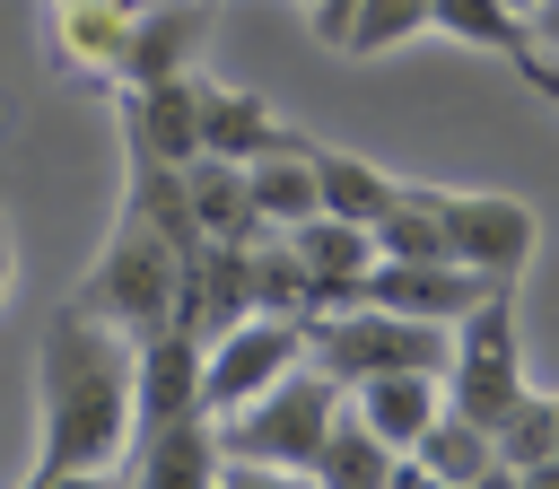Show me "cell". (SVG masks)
Masks as SVG:
<instances>
[{"instance_id":"cell-1","label":"cell","mask_w":559,"mask_h":489,"mask_svg":"<svg viewBox=\"0 0 559 489\" xmlns=\"http://www.w3.org/2000/svg\"><path fill=\"white\" fill-rule=\"evenodd\" d=\"M131 454V341L61 306L35 341V480L114 472Z\"/></svg>"},{"instance_id":"cell-2","label":"cell","mask_w":559,"mask_h":489,"mask_svg":"<svg viewBox=\"0 0 559 489\" xmlns=\"http://www.w3.org/2000/svg\"><path fill=\"white\" fill-rule=\"evenodd\" d=\"M175 288H183V253H175V236L140 210V201H122V218H114V236H105V253H96V271L79 279V314H96V323H114L122 341H140V332H157V323H175Z\"/></svg>"},{"instance_id":"cell-3","label":"cell","mask_w":559,"mask_h":489,"mask_svg":"<svg viewBox=\"0 0 559 489\" xmlns=\"http://www.w3.org/2000/svg\"><path fill=\"white\" fill-rule=\"evenodd\" d=\"M332 410H341V384L306 358V367H288L271 393H253V402L218 410V419H210V437H218V454H227V463H280V472H306V463H314V445H323V428H332Z\"/></svg>"},{"instance_id":"cell-4","label":"cell","mask_w":559,"mask_h":489,"mask_svg":"<svg viewBox=\"0 0 559 489\" xmlns=\"http://www.w3.org/2000/svg\"><path fill=\"white\" fill-rule=\"evenodd\" d=\"M445 410H463L472 428H498L507 402L524 393V341H515V288H489L480 306H463L445 323Z\"/></svg>"},{"instance_id":"cell-5","label":"cell","mask_w":559,"mask_h":489,"mask_svg":"<svg viewBox=\"0 0 559 489\" xmlns=\"http://www.w3.org/2000/svg\"><path fill=\"white\" fill-rule=\"evenodd\" d=\"M288 367H306V323L297 314H236L218 341H201V410H236L253 393H271Z\"/></svg>"},{"instance_id":"cell-6","label":"cell","mask_w":559,"mask_h":489,"mask_svg":"<svg viewBox=\"0 0 559 489\" xmlns=\"http://www.w3.org/2000/svg\"><path fill=\"white\" fill-rule=\"evenodd\" d=\"M437 227H445V262H463L489 288H515L542 244V218L515 192H437Z\"/></svg>"},{"instance_id":"cell-7","label":"cell","mask_w":559,"mask_h":489,"mask_svg":"<svg viewBox=\"0 0 559 489\" xmlns=\"http://www.w3.org/2000/svg\"><path fill=\"white\" fill-rule=\"evenodd\" d=\"M201 410V341L183 323H157L131 341V437Z\"/></svg>"},{"instance_id":"cell-8","label":"cell","mask_w":559,"mask_h":489,"mask_svg":"<svg viewBox=\"0 0 559 489\" xmlns=\"http://www.w3.org/2000/svg\"><path fill=\"white\" fill-rule=\"evenodd\" d=\"M280 236H288V253H297V271H306V314L358 306V288H367V271H376V236H367V227L314 210V218H297V227H280Z\"/></svg>"},{"instance_id":"cell-9","label":"cell","mask_w":559,"mask_h":489,"mask_svg":"<svg viewBox=\"0 0 559 489\" xmlns=\"http://www.w3.org/2000/svg\"><path fill=\"white\" fill-rule=\"evenodd\" d=\"M201 35H210V0H140L114 79L122 87H157V79H192L201 70Z\"/></svg>"},{"instance_id":"cell-10","label":"cell","mask_w":559,"mask_h":489,"mask_svg":"<svg viewBox=\"0 0 559 489\" xmlns=\"http://www.w3.org/2000/svg\"><path fill=\"white\" fill-rule=\"evenodd\" d=\"M489 279H472L463 262H376L358 306H384V314H419V323H454L463 306H480Z\"/></svg>"},{"instance_id":"cell-11","label":"cell","mask_w":559,"mask_h":489,"mask_svg":"<svg viewBox=\"0 0 559 489\" xmlns=\"http://www.w3.org/2000/svg\"><path fill=\"white\" fill-rule=\"evenodd\" d=\"M210 480H218L210 410H192V419H166V428L131 437V472H122V489H210Z\"/></svg>"},{"instance_id":"cell-12","label":"cell","mask_w":559,"mask_h":489,"mask_svg":"<svg viewBox=\"0 0 559 489\" xmlns=\"http://www.w3.org/2000/svg\"><path fill=\"white\" fill-rule=\"evenodd\" d=\"M192 105H201V148L210 157H262V148H288V140H306V131H288L262 96H245V87H218V79H201L192 70Z\"/></svg>"},{"instance_id":"cell-13","label":"cell","mask_w":559,"mask_h":489,"mask_svg":"<svg viewBox=\"0 0 559 489\" xmlns=\"http://www.w3.org/2000/svg\"><path fill=\"white\" fill-rule=\"evenodd\" d=\"M122 131H131V148H140V157H157V166L201 157V105H192V79L122 87Z\"/></svg>"},{"instance_id":"cell-14","label":"cell","mask_w":559,"mask_h":489,"mask_svg":"<svg viewBox=\"0 0 559 489\" xmlns=\"http://www.w3.org/2000/svg\"><path fill=\"white\" fill-rule=\"evenodd\" d=\"M341 402H349V410H358L393 454H411V445H419V428L445 410V384H437V375H419V367H393V375H358Z\"/></svg>"},{"instance_id":"cell-15","label":"cell","mask_w":559,"mask_h":489,"mask_svg":"<svg viewBox=\"0 0 559 489\" xmlns=\"http://www.w3.org/2000/svg\"><path fill=\"white\" fill-rule=\"evenodd\" d=\"M175 183H183V210H192V227H201V244H253L262 227H253V210H245V166L236 157H183L175 166Z\"/></svg>"},{"instance_id":"cell-16","label":"cell","mask_w":559,"mask_h":489,"mask_svg":"<svg viewBox=\"0 0 559 489\" xmlns=\"http://www.w3.org/2000/svg\"><path fill=\"white\" fill-rule=\"evenodd\" d=\"M131 9L140 0H52V52L87 79H114L122 61V35H131Z\"/></svg>"},{"instance_id":"cell-17","label":"cell","mask_w":559,"mask_h":489,"mask_svg":"<svg viewBox=\"0 0 559 489\" xmlns=\"http://www.w3.org/2000/svg\"><path fill=\"white\" fill-rule=\"evenodd\" d=\"M306 148H314V140H288V148L245 157V210H253V227H297V218H314V166H306Z\"/></svg>"},{"instance_id":"cell-18","label":"cell","mask_w":559,"mask_h":489,"mask_svg":"<svg viewBox=\"0 0 559 489\" xmlns=\"http://www.w3.org/2000/svg\"><path fill=\"white\" fill-rule=\"evenodd\" d=\"M384 472H393V445L341 402L332 428H323V445H314V463H306V480L314 489H384Z\"/></svg>"},{"instance_id":"cell-19","label":"cell","mask_w":559,"mask_h":489,"mask_svg":"<svg viewBox=\"0 0 559 489\" xmlns=\"http://www.w3.org/2000/svg\"><path fill=\"white\" fill-rule=\"evenodd\" d=\"M306 166H314V210H332V218H349V227H376L384 201L402 192L384 166H367V157H349V148H306Z\"/></svg>"},{"instance_id":"cell-20","label":"cell","mask_w":559,"mask_h":489,"mask_svg":"<svg viewBox=\"0 0 559 489\" xmlns=\"http://www.w3.org/2000/svg\"><path fill=\"white\" fill-rule=\"evenodd\" d=\"M376 262H445V227H437V183H402L384 201V218L367 227Z\"/></svg>"},{"instance_id":"cell-21","label":"cell","mask_w":559,"mask_h":489,"mask_svg":"<svg viewBox=\"0 0 559 489\" xmlns=\"http://www.w3.org/2000/svg\"><path fill=\"white\" fill-rule=\"evenodd\" d=\"M489 454H498L507 472L550 463V454H559V393H533V384H524V393L507 402V419L489 428Z\"/></svg>"},{"instance_id":"cell-22","label":"cell","mask_w":559,"mask_h":489,"mask_svg":"<svg viewBox=\"0 0 559 489\" xmlns=\"http://www.w3.org/2000/svg\"><path fill=\"white\" fill-rule=\"evenodd\" d=\"M428 26L454 35V44H480V52H498V61L533 52V35H524V17H515L507 0H428Z\"/></svg>"},{"instance_id":"cell-23","label":"cell","mask_w":559,"mask_h":489,"mask_svg":"<svg viewBox=\"0 0 559 489\" xmlns=\"http://www.w3.org/2000/svg\"><path fill=\"white\" fill-rule=\"evenodd\" d=\"M411 463H428L437 480H454V489H463V480H480V472H489L498 454H489V428H472L463 410H437V419L419 428V445H411Z\"/></svg>"},{"instance_id":"cell-24","label":"cell","mask_w":559,"mask_h":489,"mask_svg":"<svg viewBox=\"0 0 559 489\" xmlns=\"http://www.w3.org/2000/svg\"><path fill=\"white\" fill-rule=\"evenodd\" d=\"M428 26V0H358L349 9V26H341V52H393V44H411Z\"/></svg>"},{"instance_id":"cell-25","label":"cell","mask_w":559,"mask_h":489,"mask_svg":"<svg viewBox=\"0 0 559 489\" xmlns=\"http://www.w3.org/2000/svg\"><path fill=\"white\" fill-rule=\"evenodd\" d=\"M210 489H314L306 472H280V463H227L218 454V480Z\"/></svg>"},{"instance_id":"cell-26","label":"cell","mask_w":559,"mask_h":489,"mask_svg":"<svg viewBox=\"0 0 559 489\" xmlns=\"http://www.w3.org/2000/svg\"><path fill=\"white\" fill-rule=\"evenodd\" d=\"M515 79H524L533 96H550V105H559V61H550V52H515Z\"/></svg>"},{"instance_id":"cell-27","label":"cell","mask_w":559,"mask_h":489,"mask_svg":"<svg viewBox=\"0 0 559 489\" xmlns=\"http://www.w3.org/2000/svg\"><path fill=\"white\" fill-rule=\"evenodd\" d=\"M524 35H533V52H559V0H533L524 9Z\"/></svg>"},{"instance_id":"cell-28","label":"cell","mask_w":559,"mask_h":489,"mask_svg":"<svg viewBox=\"0 0 559 489\" xmlns=\"http://www.w3.org/2000/svg\"><path fill=\"white\" fill-rule=\"evenodd\" d=\"M384 489H454V480H437L428 463H411V454H393V472H384Z\"/></svg>"},{"instance_id":"cell-29","label":"cell","mask_w":559,"mask_h":489,"mask_svg":"<svg viewBox=\"0 0 559 489\" xmlns=\"http://www.w3.org/2000/svg\"><path fill=\"white\" fill-rule=\"evenodd\" d=\"M26 489H122L114 472H52V480H26Z\"/></svg>"},{"instance_id":"cell-30","label":"cell","mask_w":559,"mask_h":489,"mask_svg":"<svg viewBox=\"0 0 559 489\" xmlns=\"http://www.w3.org/2000/svg\"><path fill=\"white\" fill-rule=\"evenodd\" d=\"M515 489H559V454H550V463H533V472H515Z\"/></svg>"},{"instance_id":"cell-31","label":"cell","mask_w":559,"mask_h":489,"mask_svg":"<svg viewBox=\"0 0 559 489\" xmlns=\"http://www.w3.org/2000/svg\"><path fill=\"white\" fill-rule=\"evenodd\" d=\"M463 489H515V472H507V463H489V472H480V480H463Z\"/></svg>"},{"instance_id":"cell-32","label":"cell","mask_w":559,"mask_h":489,"mask_svg":"<svg viewBox=\"0 0 559 489\" xmlns=\"http://www.w3.org/2000/svg\"><path fill=\"white\" fill-rule=\"evenodd\" d=\"M507 9H515V17H524V9H533V0H507Z\"/></svg>"},{"instance_id":"cell-33","label":"cell","mask_w":559,"mask_h":489,"mask_svg":"<svg viewBox=\"0 0 559 489\" xmlns=\"http://www.w3.org/2000/svg\"><path fill=\"white\" fill-rule=\"evenodd\" d=\"M210 9H218V0H210Z\"/></svg>"}]
</instances>
